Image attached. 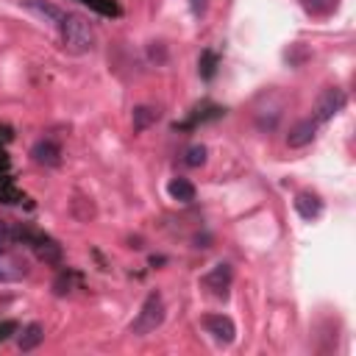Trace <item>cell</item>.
Returning a JSON list of instances; mask_svg holds the SVG:
<instances>
[{
    "label": "cell",
    "mask_w": 356,
    "mask_h": 356,
    "mask_svg": "<svg viewBox=\"0 0 356 356\" xmlns=\"http://www.w3.org/2000/svg\"><path fill=\"white\" fill-rule=\"evenodd\" d=\"M314 134H317V122H314L312 117H306V120H300V122H295V125L289 128L286 145H289V147H303V145H309V142L314 139Z\"/></svg>",
    "instance_id": "7"
},
{
    "label": "cell",
    "mask_w": 356,
    "mask_h": 356,
    "mask_svg": "<svg viewBox=\"0 0 356 356\" xmlns=\"http://www.w3.org/2000/svg\"><path fill=\"white\" fill-rule=\"evenodd\" d=\"M72 278H75V275H72L70 270L58 273V278L53 281V292H56V295H67V292H70V286H72Z\"/></svg>",
    "instance_id": "15"
},
{
    "label": "cell",
    "mask_w": 356,
    "mask_h": 356,
    "mask_svg": "<svg viewBox=\"0 0 356 356\" xmlns=\"http://www.w3.org/2000/svg\"><path fill=\"white\" fill-rule=\"evenodd\" d=\"M231 281H234V270H231V264H225V261L214 264V267L200 278V284H203L211 295H217V298H228Z\"/></svg>",
    "instance_id": "5"
},
{
    "label": "cell",
    "mask_w": 356,
    "mask_h": 356,
    "mask_svg": "<svg viewBox=\"0 0 356 356\" xmlns=\"http://www.w3.org/2000/svg\"><path fill=\"white\" fill-rule=\"evenodd\" d=\"M161 323H164V300H161L159 292H150V295L145 298L142 309L136 312V317H134V323H131L128 331H131L134 337H145V334L156 331Z\"/></svg>",
    "instance_id": "2"
},
{
    "label": "cell",
    "mask_w": 356,
    "mask_h": 356,
    "mask_svg": "<svg viewBox=\"0 0 356 356\" xmlns=\"http://www.w3.org/2000/svg\"><path fill=\"white\" fill-rule=\"evenodd\" d=\"M167 192H170V197L178 200V203H192V200H195V184L186 181V178H172L170 186H167Z\"/></svg>",
    "instance_id": "10"
},
{
    "label": "cell",
    "mask_w": 356,
    "mask_h": 356,
    "mask_svg": "<svg viewBox=\"0 0 356 356\" xmlns=\"http://www.w3.org/2000/svg\"><path fill=\"white\" fill-rule=\"evenodd\" d=\"M42 339H44V328H42V323H28L22 331H19V339H17V345H19V350H33V348H39L42 345Z\"/></svg>",
    "instance_id": "9"
},
{
    "label": "cell",
    "mask_w": 356,
    "mask_h": 356,
    "mask_svg": "<svg viewBox=\"0 0 356 356\" xmlns=\"http://www.w3.org/2000/svg\"><path fill=\"white\" fill-rule=\"evenodd\" d=\"M3 278H6V275H3V273H0V281H3Z\"/></svg>",
    "instance_id": "22"
},
{
    "label": "cell",
    "mask_w": 356,
    "mask_h": 356,
    "mask_svg": "<svg viewBox=\"0 0 356 356\" xmlns=\"http://www.w3.org/2000/svg\"><path fill=\"white\" fill-rule=\"evenodd\" d=\"M342 106H345V92H342L339 86H325V89L320 92L317 103H314L312 120H314L317 125H323V122H328L337 111H342Z\"/></svg>",
    "instance_id": "3"
},
{
    "label": "cell",
    "mask_w": 356,
    "mask_h": 356,
    "mask_svg": "<svg viewBox=\"0 0 356 356\" xmlns=\"http://www.w3.org/2000/svg\"><path fill=\"white\" fill-rule=\"evenodd\" d=\"M337 3L339 0H300L306 14H312V17H331L337 11Z\"/></svg>",
    "instance_id": "13"
},
{
    "label": "cell",
    "mask_w": 356,
    "mask_h": 356,
    "mask_svg": "<svg viewBox=\"0 0 356 356\" xmlns=\"http://www.w3.org/2000/svg\"><path fill=\"white\" fill-rule=\"evenodd\" d=\"M11 239H14V231H11V225H8L6 220H0V250H6Z\"/></svg>",
    "instance_id": "18"
},
{
    "label": "cell",
    "mask_w": 356,
    "mask_h": 356,
    "mask_svg": "<svg viewBox=\"0 0 356 356\" xmlns=\"http://www.w3.org/2000/svg\"><path fill=\"white\" fill-rule=\"evenodd\" d=\"M31 156H33V161H36L39 167H58V164H61V147H58V142L50 139V136L39 139V142L31 147Z\"/></svg>",
    "instance_id": "6"
},
{
    "label": "cell",
    "mask_w": 356,
    "mask_h": 356,
    "mask_svg": "<svg viewBox=\"0 0 356 356\" xmlns=\"http://www.w3.org/2000/svg\"><path fill=\"white\" fill-rule=\"evenodd\" d=\"M295 211H298L303 220H317L320 211H323V200H320L314 192H298V195H295Z\"/></svg>",
    "instance_id": "8"
},
{
    "label": "cell",
    "mask_w": 356,
    "mask_h": 356,
    "mask_svg": "<svg viewBox=\"0 0 356 356\" xmlns=\"http://www.w3.org/2000/svg\"><path fill=\"white\" fill-rule=\"evenodd\" d=\"M22 6L31 8V11L39 14V17H47L53 25H58V19H61V14H64L58 6H50V3H44V0H22Z\"/></svg>",
    "instance_id": "12"
},
{
    "label": "cell",
    "mask_w": 356,
    "mask_h": 356,
    "mask_svg": "<svg viewBox=\"0 0 356 356\" xmlns=\"http://www.w3.org/2000/svg\"><path fill=\"white\" fill-rule=\"evenodd\" d=\"M131 120H134V131L142 134V131H147L159 120V108H153V106H136Z\"/></svg>",
    "instance_id": "11"
},
{
    "label": "cell",
    "mask_w": 356,
    "mask_h": 356,
    "mask_svg": "<svg viewBox=\"0 0 356 356\" xmlns=\"http://www.w3.org/2000/svg\"><path fill=\"white\" fill-rule=\"evenodd\" d=\"M11 331H17V323H14V320H6V323L0 325V342H3V339H6Z\"/></svg>",
    "instance_id": "21"
},
{
    "label": "cell",
    "mask_w": 356,
    "mask_h": 356,
    "mask_svg": "<svg viewBox=\"0 0 356 356\" xmlns=\"http://www.w3.org/2000/svg\"><path fill=\"white\" fill-rule=\"evenodd\" d=\"M189 6H192V14H195V17H200V14H206L209 0H189Z\"/></svg>",
    "instance_id": "19"
},
{
    "label": "cell",
    "mask_w": 356,
    "mask_h": 356,
    "mask_svg": "<svg viewBox=\"0 0 356 356\" xmlns=\"http://www.w3.org/2000/svg\"><path fill=\"white\" fill-rule=\"evenodd\" d=\"M200 325H203V331L211 334V339L220 342V345H231L234 337H236V325H234L231 317H225V314H203V317H200Z\"/></svg>",
    "instance_id": "4"
},
{
    "label": "cell",
    "mask_w": 356,
    "mask_h": 356,
    "mask_svg": "<svg viewBox=\"0 0 356 356\" xmlns=\"http://www.w3.org/2000/svg\"><path fill=\"white\" fill-rule=\"evenodd\" d=\"M150 58H153V61H164V47H161L159 42L150 44Z\"/></svg>",
    "instance_id": "20"
},
{
    "label": "cell",
    "mask_w": 356,
    "mask_h": 356,
    "mask_svg": "<svg viewBox=\"0 0 356 356\" xmlns=\"http://www.w3.org/2000/svg\"><path fill=\"white\" fill-rule=\"evenodd\" d=\"M214 70H217V56H214L211 50H206L203 58H200V75H203V78H211Z\"/></svg>",
    "instance_id": "16"
},
{
    "label": "cell",
    "mask_w": 356,
    "mask_h": 356,
    "mask_svg": "<svg viewBox=\"0 0 356 356\" xmlns=\"http://www.w3.org/2000/svg\"><path fill=\"white\" fill-rule=\"evenodd\" d=\"M206 153H209V150H206L203 145H192V147L186 150V159H184L186 167H200V164H206Z\"/></svg>",
    "instance_id": "14"
},
{
    "label": "cell",
    "mask_w": 356,
    "mask_h": 356,
    "mask_svg": "<svg viewBox=\"0 0 356 356\" xmlns=\"http://www.w3.org/2000/svg\"><path fill=\"white\" fill-rule=\"evenodd\" d=\"M81 3H86V6H92V8H97L100 14H117V6H114L111 0H81Z\"/></svg>",
    "instance_id": "17"
},
{
    "label": "cell",
    "mask_w": 356,
    "mask_h": 356,
    "mask_svg": "<svg viewBox=\"0 0 356 356\" xmlns=\"http://www.w3.org/2000/svg\"><path fill=\"white\" fill-rule=\"evenodd\" d=\"M58 31H61V42L70 53L81 56V53H89L95 47V28L86 17L75 14V11H67L61 14L58 19Z\"/></svg>",
    "instance_id": "1"
}]
</instances>
